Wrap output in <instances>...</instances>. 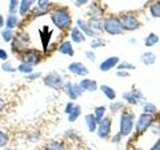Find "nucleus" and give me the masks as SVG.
<instances>
[{"label":"nucleus","mask_w":160,"mask_h":150,"mask_svg":"<svg viewBox=\"0 0 160 150\" xmlns=\"http://www.w3.org/2000/svg\"><path fill=\"white\" fill-rule=\"evenodd\" d=\"M49 17L53 26L60 31L66 32L72 28V15L66 7H53L49 9Z\"/></svg>","instance_id":"1"},{"label":"nucleus","mask_w":160,"mask_h":150,"mask_svg":"<svg viewBox=\"0 0 160 150\" xmlns=\"http://www.w3.org/2000/svg\"><path fill=\"white\" fill-rule=\"evenodd\" d=\"M135 121H136L135 113L129 109H123L119 117V133L123 136V138H127L132 134L135 130Z\"/></svg>","instance_id":"2"},{"label":"nucleus","mask_w":160,"mask_h":150,"mask_svg":"<svg viewBox=\"0 0 160 150\" xmlns=\"http://www.w3.org/2000/svg\"><path fill=\"white\" fill-rule=\"evenodd\" d=\"M103 31L111 35V36H119V35L124 33V28L120 23L119 16H115V15H109L108 17L104 19L103 23Z\"/></svg>","instance_id":"3"},{"label":"nucleus","mask_w":160,"mask_h":150,"mask_svg":"<svg viewBox=\"0 0 160 150\" xmlns=\"http://www.w3.org/2000/svg\"><path fill=\"white\" fill-rule=\"evenodd\" d=\"M119 19H120V23H122L124 31L133 32V31H138V29L142 27V21H140L136 15H133V13H129V12L120 13Z\"/></svg>","instance_id":"4"},{"label":"nucleus","mask_w":160,"mask_h":150,"mask_svg":"<svg viewBox=\"0 0 160 150\" xmlns=\"http://www.w3.org/2000/svg\"><path fill=\"white\" fill-rule=\"evenodd\" d=\"M153 121H155L153 114L142 113L138 117L136 121H135V133H136L138 136H140V134H144L146 132H148Z\"/></svg>","instance_id":"5"},{"label":"nucleus","mask_w":160,"mask_h":150,"mask_svg":"<svg viewBox=\"0 0 160 150\" xmlns=\"http://www.w3.org/2000/svg\"><path fill=\"white\" fill-rule=\"evenodd\" d=\"M42 59H43L42 52L38 51V49H33V48H27L20 53V60H22V63H27L32 67L39 65L40 61H42Z\"/></svg>","instance_id":"6"},{"label":"nucleus","mask_w":160,"mask_h":150,"mask_svg":"<svg viewBox=\"0 0 160 150\" xmlns=\"http://www.w3.org/2000/svg\"><path fill=\"white\" fill-rule=\"evenodd\" d=\"M66 80L63 78V76L58 72H49L46 76H43V82L47 88L55 89V91H59V89H63V85Z\"/></svg>","instance_id":"7"},{"label":"nucleus","mask_w":160,"mask_h":150,"mask_svg":"<svg viewBox=\"0 0 160 150\" xmlns=\"http://www.w3.org/2000/svg\"><path fill=\"white\" fill-rule=\"evenodd\" d=\"M28 44H29V36H28V33L24 32V31H20V32H18L16 35H15V37H13L12 43H11L12 51L18 52V53H22L24 49H27Z\"/></svg>","instance_id":"8"},{"label":"nucleus","mask_w":160,"mask_h":150,"mask_svg":"<svg viewBox=\"0 0 160 150\" xmlns=\"http://www.w3.org/2000/svg\"><path fill=\"white\" fill-rule=\"evenodd\" d=\"M112 118L111 117H104L102 121L98 124V129H96V134L100 139H107L111 137V132H112Z\"/></svg>","instance_id":"9"},{"label":"nucleus","mask_w":160,"mask_h":150,"mask_svg":"<svg viewBox=\"0 0 160 150\" xmlns=\"http://www.w3.org/2000/svg\"><path fill=\"white\" fill-rule=\"evenodd\" d=\"M122 97H123V101L126 104H128V105H138V104L144 101V96H143L142 91H139V89H136V88L124 92L122 94Z\"/></svg>","instance_id":"10"},{"label":"nucleus","mask_w":160,"mask_h":150,"mask_svg":"<svg viewBox=\"0 0 160 150\" xmlns=\"http://www.w3.org/2000/svg\"><path fill=\"white\" fill-rule=\"evenodd\" d=\"M67 69L69 73H72L73 76H78V77H87V74L89 73L88 68L80 61H73L71 64H68Z\"/></svg>","instance_id":"11"},{"label":"nucleus","mask_w":160,"mask_h":150,"mask_svg":"<svg viewBox=\"0 0 160 150\" xmlns=\"http://www.w3.org/2000/svg\"><path fill=\"white\" fill-rule=\"evenodd\" d=\"M75 24H76V27L82 31L84 35H86L87 37L89 39H93V37H96L99 36V32L98 31H95V29L89 26V23L86 21V20H83V19H78L76 21H75Z\"/></svg>","instance_id":"12"},{"label":"nucleus","mask_w":160,"mask_h":150,"mask_svg":"<svg viewBox=\"0 0 160 150\" xmlns=\"http://www.w3.org/2000/svg\"><path fill=\"white\" fill-rule=\"evenodd\" d=\"M119 63H120L119 56H109L99 64V69L102 72H109V71H112V69L116 68Z\"/></svg>","instance_id":"13"},{"label":"nucleus","mask_w":160,"mask_h":150,"mask_svg":"<svg viewBox=\"0 0 160 150\" xmlns=\"http://www.w3.org/2000/svg\"><path fill=\"white\" fill-rule=\"evenodd\" d=\"M69 39H71L72 43H76V44H79V45L80 44H84L87 41V36L80 31L76 26L69 29Z\"/></svg>","instance_id":"14"},{"label":"nucleus","mask_w":160,"mask_h":150,"mask_svg":"<svg viewBox=\"0 0 160 150\" xmlns=\"http://www.w3.org/2000/svg\"><path fill=\"white\" fill-rule=\"evenodd\" d=\"M58 52L60 54H63V56L73 57L75 56V49H73L71 40H64V41L60 43V45L58 47Z\"/></svg>","instance_id":"15"},{"label":"nucleus","mask_w":160,"mask_h":150,"mask_svg":"<svg viewBox=\"0 0 160 150\" xmlns=\"http://www.w3.org/2000/svg\"><path fill=\"white\" fill-rule=\"evenodd\" d=\"M80 85H82V88L84 89V92H96L99 89V84L96 80L93 78H88V77H83L80 80Z\"/></svg>","instance_id":"16"},{"label":"nucleus","mask_w":160,"mask_h":150,"mask_svg":"<svg viewBox=\"0 0 160 150\" xmlns=\"http://www.w3.org/2000/svg\"><path fill=\"white\" fill-rule=\"evenodd\" d=\"M36 0H20V6H19V15L20 16H27L31 13L32 7L35 6Z\"/></svg>","instance_id":"17"},{"label":"nucleus","mask_w":160,"mask_h":150,"mask_svg":"<svg viewBox=\"0 0 160 150\" xmlns=\"http://www.w3.org/2000/svg\"><path fill=\"white\" fill-rule=\"evenodd\" d=\"M99 89H100V92L103 93V96L106 97L107 100H109V101H115V100L118 98L116 91H115L112 87H109V85L102 84V85H99Z\"/></svg>","instance_id":"18"},{"label":"nucleus","mask_w":160,"mask_h":150,"mask_svg":"<svg viewBox=\"0 0 160 150\" xmlns=\"http://www.w3.org/2000/svg\"><path fill=\"white\" fill-rule=\"evenodd\" d=\"M63 91L64 93L68 96L69 101H75V100H78L79 96L76 94V91H75V85L72 81H69V80H67V81H64V85H63Z\"/></svg>","instance_id":"19"},{"label":"nucleus","mask_w":160,"mask_h":150,"mask_svg":"<svg viewBox=\"0 0 160 150\" xmlns=\"http://www.w3.org/2000/svg\"><path fill=\"white\" fill-rule=\"evenodd\" d=\"M84 122H86V126L88 129L89 133H96V129H98V120L96 117L93 116V113H88L84 116Z\"/></svg>","instance_id":"20"},{"label":"nucleus","mask_w":160,"mask_h":150,"mask_svg":"<svg viewBox=\"0 0 160 150\" xmlns=\"http://www.w3.org/2000/svg\"><path fill=\"white\" fill-rule=\"evenodd\" d=\"M156 53L152 52V51H147V52H144L140 54V61H142L144 65H147V67H151L155 63H156Z\"/></svg>","instance_id":"21"},{"label":"nucleus","mask_w":160,"mask_h":150,"mask_svg":"<svg viewBox=\"0 0 160 150\" xmlns=\"http://www.w3.org/2000/svg\"><path fill=\"white\" fill-rule=\"evenodd\" d=\"M20 26V17L18 13H8L6 17V28L9 29H16Z\"/></svg>","instance_id":"22"},{"label":"nucleus","mask_w":160,"mask_h":150,"mask_svg":"<svg viewBox=\"0 0 160 150\" xmlns=\"http://www.w3.org/2000/svg\"><path fill=\"white\" fill-rule=\"evenodd\" d=\"M43 150H68L67 149V145L64 143L63 141H49L43 146Z\"/></svg>","instance_id":"23"},{"label":"nucleus","mask_w":160,"mask_h":150,"mask_svg":"<svg viewBox=\"0 0 160 150\" xmlns=\"http://www.w3.org/2000/svg\"><path fill=\"white\" fill-rule=\"evenodd\" d=\"M159 41H160V37L155 32H151V33L147 35L146 39H144V45L147 48H152L155 45H158Z\"/></svg>","instance_id":"24"},{"label":"nucleus","mask_w":160,"mask_h":150,"mask_svg":"<svg viewBox=\"0 0 160 150\" xmlns=\"http://www.w3.org/2000/svg\"><path fill=\"white\" fill-rule=\"evenodd\" d=\"M124 106H126V105H124V101H118V100H115V101H111V104L108 105V110L112 114H118V113L123 112Z\"/></svg>","instance_id":"25"},{"label":"nucleus","mask_w":160,"mask_h":150,"mask_svg":"<svg viewBox=\"0 0 160 150\" xmlns=\"http://www.w3.org/2000/svg\"><path fill=\"white\" fill-rule=\"evenodd\" d=\"M89 26H91L95 31H98L99 33L100 32H104L103 31V23H104V19L103 17H89L88 20Z\"/></svg>","instance_id":"26"},{"label":"nucleus","mask_w":160,"mask_h":150,"mask_svg":"<svg viewBox=\"0 0 160 150\" xmlns=\"http://www.w3.org/2000/svg\"><path fill=\"white\" fill-rule=\"evenodd\" d=\"M67 120H68V122H71V124H73V122H76L78 120H79V117L82 116V106L80 105H75V108L72 109V112L69 113V114H67Z\"/></svg>","instance_id":"27"},{"label":"nucleus","mask_w":160,"mask_h":150,"mask_svg":"<svg viewBox=\"0 0 160 150\" xmlns=\"http://www.w3.org/2000/svg\"><path fill=\"white\" fill-rule=\"evenodd\" d=\"M148 11H149V15H151L152 17L160 19V0H155V2H152L149 4Z\"/></svg>","instance_id":"28"},{"label":"nucleus","mask_w":160,"mask_h":150,"mask_svg":"<svg viewBox=\"0 0 160 150\" xmlns=\"http://www.w3.org/2000/svg\"><path fill=\"white\" fill-rule=\"evenodd\" d=\"M142 110L143 113H148V114H156L158 113V108H156V105L152 104V102H149V101H144L142 102Z\"/></svg>","instance_id":"29"},{"label":"nucleus","mask_w":160,"mask_h":150,"mask_svg":"<svg viewBox=\"0 0 160 150\" xmlns=\"http://www.w3.org/2000/svg\"><path fill=\"white\" fill-rule=\"evenodd\" d=\"M0 36H2L4 43H12V40L15 37V32H13V29H9V28L4 27L2 29V32H0Z\"/></svg>","instance_id":"30"},{"label":"nucleus","mask_w":160,"mask_h":150,"mask_svg":"<svg viewBox=\"0 0 160 150\" xmlns=\"http://www.w3.org/2000/svg\"><path fill=\"white\" fill-rule=\"evenodd\" d=\"M107 110H108V108H107V106H104V105H100V106H96V108H95V110H93V116L96 117L98 122H100L104 117H106Z\"/></svg>","instance_id":"31"},{"label":"nucleus","mask_w":160,"mask_h":150,"mask_svg":"<svg viewBox=\"0 0 160 150\" xmlns=\"http://www.w3.org/2000/svg\"><path fill=\"white\" fill-rule=\"evenodd\" d=\"M89 45H91V49H98V48H102V47H106V40L100 36H96L91 39V43H89Z\"/></svg>","instance_id":"32"},{"label":"nucleus","mask_w":160,"mask_h":150,"mask_svg":"<svg viewBox=\"0 0 160 150\" xmlns=\"http://www.w3.org/2000/svg\"><path fill=\"white\" fill-rule=\"evenodd\" d=\"M33 68L35 67L29 65V64H27V63H20L16 69H18V72L23 73V74H29V73L33 72Z\"/></svg>","instance_id":"33"},{"label":"nucleus","mask_w":160,"mask_h":150,"mask_svg":"<svg viewBox=\"0 0 160 150\" xmlns=\"http://www.w3.org/2000/svg\"><path fill=\"white\" fill-rule=\"evenodd\" d=\"M118 69H122V71H135V69H136V67L133 65L132 63H129V61H120L119 64H118V67H116Z\"/></svg>","instance_id":"34"},{"label":"nucleus","mask_w":160,"mask_h":150,"mask_svg":"<svg viewBox=\"0 0 160 150\" xmlns=\"http://www.w3.org/2000/svg\"><path fill=\"white\" fill-rule=\"evenodd\" d=\"M2 71L6 73H13V72H16L18 69L13 67V64L11 61L7 60V61H3V64H2Z\"/></svg>","instance_id":"35"},{"label":"nucleus","mask_w":160,"mask_h":150,"mask_svg":"<svg viewBox=\"0 0 160 150\" xmlns=\"http://www.w3.org/2000/svg\"><path fill=\"white\" fill-rule=\"evenodd\" d=\"M20 0H9L8 4V13H18L19 12Z\"/></svg>","instance_id":"36"},{"label":"nucleus","mask_w":160,"mask_h":150,"mask_svg":"<svg viewBox=\"0 0 160 150\" xmlns=\"http://www.w3.org/2000/svg\"><path fill=\"white\" fill-rule=\"evenodd\" d=\"M149 132L155 134V136H160V118L155 117V121L152 122L151 128H149Z\"/></svg>","instance_id":"37"},{"label":"nucleus","mask_w":160,"mask_h":150,"mask_svg":"<svg viewBox=\"0 0 160 150\" xmlns=\"http://www.w3.org/2000/svg\"><path fill=\"white\" fill-rule=\"evenodd\" d=\"M9 143V134L0 129V148H6Z\"/></svg>","instance_id":"38"},{"label":"nucleus","mask_w":160,"mask_h":150,"mask_svg":"<svg viewBox=\"0 0 160 150\" xmlns=\"http://www.w3.org/2000/svg\"><path fill=\"white\" fill-rule=\"evenodd\" d=\"M38 3V7L40 9H43V11H49V7H51V2L49 0H36Z\"/></svg>","instance_id":"39"},{"label":"nucleus","mask_w":160,"mask_h":150,"mask_svg":"<svg viewBox=\"0 0 160 150\" xmlns=\"http://www.w3.org/2000/svg\"><path fill=\"white\" fill-rule=\"evenodd\" d=\"M26 78L29 80V81H35V80H39V78H43V73L42 72H32L29 74H26Z\"/></svg>","instance_id":"40"},{"label":"nucleus","mask_w":160,"mask_h":150,"mask_svg":"<svg viewBox=\"0 0 160 150\" xmlns=\"http://www.w3.org/2000/svg\"><path fill=\"white\" fill-rule=\"evenodd\" d=\"M116 76L119 78H128L131 74H129L128 71H122V69H118V71H116Z\"/></svg>","instance_id":"41"},{"label":"nucleus","mask_w":160,"mask_h":150,"mask_svg":"<svg viewBox=\"0 0 160 150\" xmlns=\"http://www.w3.org/2000/svg\"><path fill=\"white\" fill-rule=\"evenodd\" d=\"M64 136H66V137H69V138H72V139L79 138L78 132H76V130H73V129H69V130H67L66 133H64Z\"/></svg>","instance_id":"42"},{"label":"nucleus","mask_w":160,"mask_h":150,"mask_svg":"<svg viewBox=\"0 0 160 150\" xmlns=\"http://www.w3.org/2000/svg\"><path fill=\"white\" fill-rule=\"evenodd\" d=\"M86 57H87V60H89L91 63L96 61V53H95L93 51H87V52H86Z\"/></svg>","instance_id":"43"},{"label":"nucleus","mask_w":160,"mask_h":150,"mask_svg":"<svg viewBox=\"0 0 160 150\" xmlns=\"http://www.w3.org/2000/svg\"><path fill=\"white\" fill-rule=\"evenodd\" d=\"M75 105H76V104H75L73 101L67 102V104H66V108H64V113H66V114H69V113L72 112V109L75 108Z\"/></svg>","instance_id":"44"},{"label":"nucleus","mask_w":160,"mask_h":150,"mask_svg":"<svg viewBox=\"0 0 160 150\" xmlns=\"http://www.w3.org/2000/svg\"><path fill=\"white\" fill-rule=\"evenodd\" d=\"M8 52L6 51V49H3V48H0V60H2V61H7L8 60Z\"/></svg>","instance_id":"45"},{"label":"nucleus","mask_w":160,"mask_h":150,"mask_svg":"<svg viewBox=\"0 0 160 150\" xmlns=\"http://www.w3.org/2000/svg\"><path fill=\"white\" fill-rule=\"evenodd\" d=\"M122 139H123V136H122V134H120V133L118 132L116 134H115V136H112V138H111V141H112L113 143H119L120 141H122Z\"/></svg>","instance_id":"46"},{"label":"nucleus","mask_w":160,"mask_h":150,"mask_svg":"<svg viewBox=\"0 0 160 150\" xmlns=\"http://www.w3.org/2000/svg\"><path fill=\"white\" fill-rule=\"evenodd\" d=\"M148 150H160V136H159V138L153 142V145H152V146L149 148Z\"/></svg>","instance_id":"47"},{"label":"nucleus","mask_w":160,"mask_h":150,"mask_svg":"<svg viewBox=\"0 0 160 150\" xmlns=\"http://www.w3.org/2000/svg\"><path fill=\"white\" fill-rule=\"evenodd\" d=\"M88 3H89V0H75V4H76L78 7H83Z\"/></svg>","instance_id":"48"},{"label":"nucleus","mask_w":160,"mask_h":150,"mask_svg":"<svg viewBox=\"0 0 160 150\" xmlns=\"http://www.w3.org/2000/svg\"><path fill=\"white\" fill-rule=\"evenodd\" d=\"M4 108H6V100L3 97H0V113L4 110Z\"/></svg>","instance_id":"49"},{"label":"nucleus","mask_w":160,"mask_h":150,"mask_svg":"<svg viewBox=\"0 0 160 150\" xmlns=\"http://www.w3.org/2000/svg\"><path fill=\"white\" fill-rule=\"evenodd\" d=\"M4 27H6V17L0 15V29H3Z\"/></svg>","instance_id":"50"},{"label":"nucleus","mask_w":160,"mask_h":150,"mask_svg":"<svg viewBox=\"0 0 160 150\" xmlns=\"http://www.w3.org/2000/svg\"><path fill=\"white\" fill-rule=\"evenodd\" d=\"M129 44H133L135 45L136 44V39H129Z\"/></svg>","instance_id":"51"},{"label":"nucleus","mask_w":160,"mask_h":150,"mask_svg":"<svg viewBox=\"0 0 160 150\" xmlns=\"http://www.w3.org/2000/svg\"><path fill=\"white\" fill-rule=\"evenodd\" d=\"M2 150H18V149H15V148H4Z\"/></svg>","instance_id":"52"},{"label":"nucleus","mask_w":160,"mask_h":150,"mask_svg":"<svg viewBox=\"0 0 160 150\" xmlns=\"http://www.w3.org/2000/svg\"><path fill=\"white\" fill-rule=\"evenodd\" d=\"M159 45H160V41H159Z\"/></svg>","instance_id":"53"}]
</instances>
